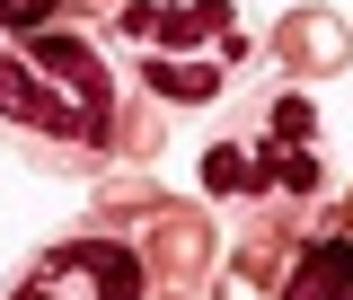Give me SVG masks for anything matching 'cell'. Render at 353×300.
I'll return each mask as SVG.
<instances>
[{"mask_svg": "<svg viewBox=\"0 0 353 300\" xmlns=\"http://www.w3.org/2000/svg\"><path fill=\"white\" fill-rule=\"evenodd\" d=\"M336 141L318 124V97L301 80H256L248 97L221 106L212 141H203V203H212L230 230L248 221H283V230H309V221L336 203Z\"/></svg>", "mask_w": 353, "mask_h": 300, "instance_id": "6da1fadb", "label": "cell"}, {"mask_svg": "<svg viewBox=\"0 0 353 300\" xmlns=\"http://www.w3.org/2000/svg\"><path fill=\"white\" fill-rule=\"evenodd\" d=\"M124 80L80 27H36L0 44V141L36 177H106L115 168Z\"/></svg>", "mask_w": 353, "mask_h": 300, "instance_id": "7a4b0ae2", "label": "cell"}, {"mask_svg": "<svg viewBox=\"0 0 353 300\" xmlns=\"http://www.w3.org/2000/svg\"><path fill=\"white\" fill-rule=\"evenodd\" d=\"M106 44L132 71L124 88L159 97V106H212L256 62V36H248L239 0H115L106 9Z\"/></svg>", "mask_w": 353, "mask_h": 300, "instance_id": "3957f363", "label": "cell"}, {"mask_svg": "<svg viewBox=\"0 0 353 300\" xmlns=\"http://www.w3.org/2000/svg\"><path fill=\"white\" fill-rule=\"evenodd\" d=\"M0 300H150V265L132 257L115 230H71V239H53L36 257L9 274V292Z\"/></svg>", "mask_w": 353, "mask_h": 300, "instance_id": "277c9868", "label": "cell"}, {"mask_svg": "<svg viewBox=\"0 0 353 300\" xmlns=\"http://www.w3.org/2000/svg\"><path fill=\"white\" fill-rule=\"evenodd\" d=\"M345 62H353L345 9L301 0V9H283V18H274V71H283V80H336Z\"/></svg>", "mask_w": 353, "mask_h": 300, "instance_id": "5b68a950", "label": "cell"}, {"mask_svg": "<svg viewBox=\"0 0 353 300\" xmlns=\"http://www.w3.org/2000/svg\"><path fill=\"white\" fill-rule=\"evenodd\" d=\"M274 300H353V230L336 212H318L301 230V248H292V265H283Z\"/></svg>", "mask_w": 353, "mask_h": 300, "instance_id": "8992f818", "label": "cell"}, {"mask_svg": "<svg viewBox=\"0 0 353 300\" xmlns=\"http://www.w3.org/2000/svg\"><path fill=\"white\" fill-rule=\"evenodd\" d=\"M159 150H168V106L141 97V88H124V115H115V168H159Z\"/></svg>", "mask_w": 353, "mask_h": 300, "instance_id": "52a82bcc", "label": "cell"}, {"mask_svg": "<svg viewBox=\"0 0 353 300\" xmlns=\"http://www.w3.org/2000/svg\"><path fill=\"white\" fill-rule=\"evenodd\" d=\"M212 300H274V274H256L248 257H230L221 248V265H212V283H203Z\"/></svg>", "mask_w": 353, "mask_h": 300, "instance_id": "ba28073f", "label": "cell"}, {"mask_svg": "<svg viewBox=\"0 0 353 300\" xmlns=\"http://www.w3.org/2000/svg\"><path fill=\"white\" fill-rule=\"evenodd\" d=\"M71 0H0V44L9 36H36V27H62Z\"/></svg>", "mask_w": 353, "mask_h": 300, "instance_id": "9c48e42d", "label": "cell"}, {"mask_svg": "<svg viewBox=\"0 0 353 300\" xmlns=\"http://www.w3.org/2000/svg\"><path fill=\"white\" fill-rule=\"evenodd\" d=\"M327 212H336V221H345V230H353V177H345V186H336V203H327Z\"/></svg>", "mask_w": 353, "mask_h": 300, "instance_id": "30bf717a", "label": "cell"}, {"mask_svg": "<svg viewBox=\"0 0 353 300\" xmlns=\"http://www.w3.org/2000/svg\"><path fill=\"white\" fill-rule=\"evenodd\" d=\"M150 300H203V292H150Z\"/></svg>", "mask_w": 353, "mask_h": 300, "instance_id": "8fae6325", "label": "cell"}, {"mask_svg": "<svg viewBox=\"0 0 353 300\" xmlns=\"http://www.w3.org/2000/svg\"><path fill=\"white\" fill-rule=\"evenodd\" d=\"M80 9H115V0H80Z\"/></svg>", "mask_w": 353, "mask_h": 300, "instance_id": "7c38bea8", "label": "cell"}, {"mask_svg": "<svg viewBox=\"0 0 353 300\" xmlns=\"http://www.w3.org/2000/svg\"><path fill=\"white\" fill-rule=\"evenodd\" d=\"M345 27H353V18H345Z\"/></svg>", "mask_w": 353, "mask_h": 300, "instance_id": "4fadbf2b", "label": "cell"}]
</instances>
